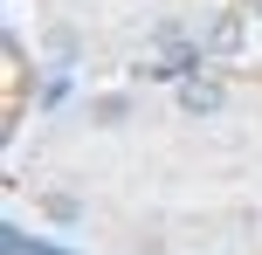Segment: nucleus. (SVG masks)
<instances>
[{
	"label": "nucleus",
	"instance_id": "nucleus-1",
	"mask_svg": "<svg viewBox=\"0 0 262 255\" xmlns=\"http://www.w3.org/2000/svg\"><path fill=\"white\" fill-rule=\"evenodd\" d=\"M228 104V90H221V83H180V110H186V118H214V110H221Z\"/></svg>",
	"mask_w": 262,
	"mask_h": 255
},
{
	"label": "nucleus",
	"instance_id": "nucleus-2",
	"mask_svg": "<svg viewBox=\"0 0 262 255\" xmlns=\"http://www.w3.org/2000/svg\"><path fill=\"white\" fill-rule=\"evenodd\" d=\"M90 118H97V124H124V118H131V97H97Z\"/></svg>",
	"mask_w": 262,
	"mask_h": 255
},
{
	"label": "nucleus",
	"instance_id": "nucleus-3",
	"mask_svg": "<svg viewBox=\"0 0 262 255\" xmlns=\"http://www.w3.org/2000/svg\"><path fill=\"white\" fill-rule=\"evenodd\" d=\"M41 214L49 221H83V207L69 200V193H41Z\"/></svg>",
	"mask_w": 262,
	"mask_h": 255
},
{
	"label": "nucleus",
	"instance_id": "nucleus-4",
	"mask_svg": "<svg viewBox=\"0 0 262 255\" xmlns=\"http://www.w3.org/2000/svg\"><path fill=\"white\" fill-rule=\"evenodd\" d=\"M69 55H76V35H69V28H55V35H49V62H55V69H62V62H69Z\"/></svg>",
	"mask_w": 262,
	"mask_h": 255
},
{
	"label": "nucleus",
	"instance_id": "nucleus-5",
	"mask_svg": "<svg viewBox=\"0 0 262 255\" xmlns=\"http://www.w3.org/2000/svg\"><path fill=\"white\" fill-rule=\"evenodd\" d=\"M255 14H262V0H255Z\"/></svg>",
	"mask_w": 262,
	"mask_h": 255
}]
</instances>
